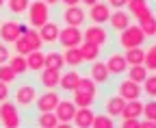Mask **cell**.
I'll return each mask as SVG.
<instances>
[{"mask_svg": "<svg viewBox=\"0 0 156 128\" xmlns=\"http://www.w3.org/2000/svg\"><path fill=\"white\" fill-rule=\"evenodd\" d=\"M50 20V7L44 0H33L26 9V22L30 28H39Z\"/></svg>", "mask_w": 156, "mask_h": 128, "instance_id": "obj_1", "label": "cell"}, {"mask_svg": "<svg viewBox=\"0 0 156 128\" xmlns=\"http://www.w3.org/2000/svg\"><path fill=\"white\" fill-rule=\"evenodd\" d=\"M145 33L141 30V26L139 24H128L124 30H119V37H117V41H119V46L124 48V50H128V48H136V46H143L145 44Z\"/></svg>", "mask_w": 156, "mask_h": 128, "instance_id": "obj_2", "label": "cell"}, {"mask_svg": "<svg viewBox=\"0 0 156 128\" xmlns=\"http://www.w3.org/2000/svg\"><path fill=\"white\" fill-rule=\"evenodd\" d=\"M37 89H35V85H30V83H20V85H15V89H13V102L20 106V108H30V106H35V100H37Z\"/></svg>", "mask_w": 156, "mask_h": 128, "instance_id": "obj_3", "label": "cell"}, {"mask_svg": "<svg viewBox=\"0 0 156 128\" xmlns=\"http://www.w3.org/2000/svg\"><path fill=\"white\" fill-rule=\"evenodd\" d=\"M0 124L7 128L22 126V111H20V106L15 102H11V100L0 102Z\"/></svg>", "mask_w": 156, "mask_h": 128, "instance_id": "obj_4", "label": "cell"}, {"mask_svg": "<svg viewBox=\"0 0 156 128\" xmlns=\"http://www.w3.org/2000/svg\"><path fill=\"white\" fill-rule=\"evenodd\" d=\"M83 41H89V44L104 48L108 44V30L104 28V24H91L83 30Z\"/></svg>", "mask_w": 156, "mask_h": 128, "instance_id": "obj_5", "label": "cell"}, {"mask_svg": "<svg viewBox=\"0 0 156 128\" xmlns=\"http://www.w3.org/2000/svg\"><path fill=\"white\" fill-rule=\"evenodd\" d=\"M83 41V30L80 26H67L61 28V33H58V44H61V48H74V46H80Z\"/></svg>", "mask_w": 156, "mask_h": 128, "instance_id": "obj_6", "label": "cell"}, {"mask_svg": "<svg viewBox=\"0 0 156 128\" xmlns=\"http://www.w3.org/2000/svg\"><path fill=\"white\" fill-rule=\"evenodd\" d=\"M61 20H63V24H67V26H83V24L87 22V11H85L80 5L65 7V11L61 13Z\"/></svg>", "mask_w": 156, "mask_h": 128, "instance_id": "obj_7", "label": "cell"}, {"mask_svg": "<svg viewBox=\"0 0 156 128\" xmlns=\"http://www.w3.org/2000/svg\"><path fill=\"white\" fill-rule=\"evenodd\" d=\"M106 67L111 72V76H122L126 74V69H128V63H126V57H124V52H111L108 57H106Z\"/></svg>", "mask_w": 156, "mask_h": 128, "instance_id": "obj_8", "label": "cell"}, {"mask_svg": "<svg viewBox=\"0 0 156 128\" xmlns=\"http://www.w3.org/2000/svg\"><path fill=\"white\" fill-rule=\"evenodd\" d=\"M117 94H119L124 100H134V98H141L143 89L139 83H134L130 78H122L119 83H117Z\"/></svg>", "mask_w": 156, "mask_h": 128, "instance_id": "obj_9", "label": "cell"}, {"mask_svg": "<svg viewBox=\"0 0 156 128\" xmlns=\"http://www.w3.org/2000/svg\"><path fill=\"white\" fill-rule=\"evenodd\" d=\"M108 17H111V7L106 2H100V0L95 5H91L87 11V20H91L93 24H106Z\"/></svg>", "mask_w": 156, "mask_h": 128, "instance_id": "obj_10", "label": "cell"}, {"mask_svg": "<svg viewBox=\"0 0 156 128\" xmlns=\"http://www.w3.org/2000/svg\"><path fill=\"white\" fill-rule=\"evenodd\" d=\"M58 100H61V96H58L54 89H46L41 96H37L35 106H37L39 113H41V111H54L56 104H58Z\"/></svg>", "mask_w": 156, "mask_h": 128, "instance_id": "obj_11", "label": "cell"}, {"mask_svg": "<svg viewBox=\"0 0 156 128\" xmlns=\"http://www.w3.org/2000/svg\"><path fill=\"white\" fill-rule=\"evenodd\" d=\"M76 108L78 106L74 104V100H58V104L54 108V113L58 117V124H72V119L76 115Z\"/></svg>", "mask_w": 156, "mask_h": 128, "instance_id": "obj_12", "label": "cell"}, {"mask_svg": "<svg viewBox=\"0 0 156 128\" xmlns=\"http://www.w3.org/2000/svg\"><path fill=\"white\" fill-rule=\"evenodd\" d=\"M20 35H22V30H20V22H15V20H5V22H0V41L13 44Z\"/></svg>", "mask_w": 156, "mask_h": 128, "instance_id": "obj_13", "label": "cell"}, {"mask_svg": "<svg viewBox=\"0 0 156 128\" xmlns=\"http://www.w3.org/2000/svg\"><path fill=\"white\" fill-rule=\"evenodd\" d=\"M89 76H91L98 85H106V83L111 80V72H108V67H106L104 61L95 59V61H91V65H89Z\"/></svg>", "mask_w": 156, "mask_h": 128, "instance_id": "obj_14", "label": "cell"}, {"mask_svg": "<svg viewBox=\"0 0 156 128\" xmlns=\"http://www.w3.org/2000/svg\"><path fill=\"white\" fill-rule=\"evenodd\" d=\"M126 11L130 13V17H134V20H143L145 15L154 13L147 0H128V2H126Z\"/></svg>", "mask_w": 156, "mask_h": 128, "instance_id": "obj_15", "label": "cell"}, {"mask_svg": "<svg viewBox=\"0 0 156 128\" xmlns=\"http://www.w3.org/2000/svg\"><path fill=\"white\" fill-rule=\"evenodd\" d=\"M130 22H132V17H130V13H128L126 9H115V11H111V17H108L106 24H111V28H113L115 33H119V30H124Z\"/></svg>", "mask_w": 156, "mask_h": 128, "instance_id": "obj_16", "label": "cell"}, {"mask_svg": "<svg viewBox=\"0 0 156 128\" xmlns=\"http://www.w3.org/2000/svg\"><path fill=\"white\" fill-rule=\"evenodd\" d=\"M37 30H39V35H41L44 44H48V46H54V44H58V33H61V26H58L56 22L48 20L44 26H39Z\"/></svg>", "mask_w": 156, "mask_h": 128, "instance_id": "obj_17", "label": "cell"}, {"mask_svg": "<svg viewBox=\"0 0 156 128\" xmlns=\"http://www.w3.org/2000/svg\"><path fill=\"white\" fill-rule=\"evenodd\" d=\"M78 80H80V74H78V67H69L67 72H63L61 78H58V87H61L65 94H69V91L76 89Z\"/></svg>", "mask_w": 156, "mask_h": 128, "instance_id": "obj_18", "label": "cell"}, {"mask_svg": "<svg viewBox=\"0 0 156 128\" xmlns=\"http://www.w3.org/2000/svg\"><path fill=\"white\" fill-rule=\"evenodd\" d=\"M58 78H61V69H52V67H44L39 72V83L44 89H56L58 87Z\"/></svg>", "mask_w": 156, "mask_h": 128, "instance_id": "obj_19", "label": "cell"}, {"mask_svg": "<svg viewBox=\"0 0 156 128\" xmlns=\"http://www.w3.org/2000/svg\"><path fill=\"white\" fill-rule=\"evenodd\" d=\"M93 115H95V113L91 111V106H78V108H76V115H74V119H72V124L78 126V128H91Z\"/></svg>", "mask_w": 156, "mask_h": 128, "instance_id": "obj_20", "label": "cell"}, {"mask_svg": "<svg viewBox=\"0 0 156 128\" xmlns=\"http://www.w3.org/2000/svg\"><path fill=\"white\" fill-rule=\"evenodd\" d=\"M126 100L119 96V94H115V96H108L104 100V113H108L111 117H119L122 115V108H124Z\"/></svg>", "mask_w": 156, "mask_h": 128, "instance_id": "obj_21", "label": "cell"}, {"mask_svg": "<svg viewBox=\"0 0 156 128\" xmlns=\"http://www.w3.org/2000/svg\"><path fill=\"white\" fill-rule=\"evenodd\" d=\"M141 115H143V102L139 98H134V100H126L119 117L122 119H126V117H136V119H139Z\"/></svg>", "mask_w": 156, "mask_h": 128, "instance_id": "obj_22", "label": "cell"}, {"mask_svg": "<svg viewBox=\"0 0 156 128\" xmlns=\"http://www.w3.org/2000/svg\"><path fill=\"white\" fill-rule=\"evenodd\" d=\"M46 52L41 50H30L26 54V65H28V72H41L46 67Z\"/></svg>", "mask_w": 156, "mask_h": 128, "instance_id": "obj_23", "label": "cell"}, {"mask_svg": "<svg viewBox=\"0 0 156 128\" xmlns=\"http://www.w3.org/2000/svg\"><path fill=\"white\" fill-rule=\"evenodd\" d=\"M78 50H80L83 61H85V63H91V61H95V59H100V52H102V48H100V46L89 44V41H80Z\"/></svg>", "mask_w": 156, "mask_h": 128, "instance_id": "obj_24", "label": "cell"}, {"mask_svg": "<svg viewBox=\"0 0 156 128\" xmlns=\"http://www.w3.org/2000/svg\"><path fill=\"white\" fill-rule=\"evenodd\" d=\"M63 59H65V65H67V67H80V65L85 63L80 50H78V46H74V48H63Z\"/></svg>", "mask_w": 156, "mask_h": 128, "instance_id": "obj_25", "label": "cell"}, {"mask_svg": "<svg viewBox=\"0 0 156 128\" xmlns=\"http://www.w3.org/2000/svg\"><path fill=\"white\" fill-rule=\"evenodd\" d=\"M126 74H128V78H130V80H134V83H139V85H141V83L147 78L150 72H147V67H145L143 63H139V65H128Z\"/></svg>", "mask_w": 156, "mask_h": 128, "instance_id": "obj_26", "label": "cell"}, {"mask_svg": "<svg viewBox=\"0 0 156 128\" xmlns=\"http://www.w3.org/2000/svg\"><path fill=\"white\" fill-rule=\"evenodd\" d=\"M46 67H52V69H63L65 67V59H63V52L58 50H50L46 52Z\"/></svg>", "mask_w": 156, "mask_h": 128, "instance_id": "obj_27", "label": "cell"}, {"mask_svg": "<svg viewBox=\"0 0 156 128\" xmlns=\"http://www.w3.org/2000/svg\"><path fill=\"white\" fill-rule=\"evenodd\" d=\"M7 63L13 67V72H15L17 76H24L26 72H28V65H26V57H24V54H11Z\"/></svg>", "mask_w": 156, "mask_h": 128, "instance_id": "obj_28", "label": "cell"}, {"mask_svg": "<svg viewBox=\"0 0 156 128\" xmlns=\"http://www.w3.org/2000/svg\"><path fill=\"white\" fill-rule=\"evenodd\" d=\"M22 35L26 37V41H28L30 50H41V48H44V39H41V35H39V30H37V28H30V26H28Z\"/></svg>", "mask_w": 156, "mask_h": 128, "instance_id": "obj_29", "label": "cell"}, {"mask_svg": "<svg viewBox=\"0 0 156 128\" xmlns=\"http://www.w3.org/2000/svg\"><path fill=\"white\" fill-rule=\"evenodd\" d=\"M78 91H83V94H89V96H98V83L91 78V76H80V80H78L76 85Z\"/></svg>", "mask_w": 156, "mask_h": 128, "instance_id": "obj_30", "label": "cell"}, {"mask_svg": "<svg viewBox=\"0 0 156 128\" xmlns=\"http://www.w3.org/2000/svg\"><path fill=\"white\" fill-rule=\"evenodd\" d=\"M37 126H41V128H56L58 126V117L54 111H41L37 117Z\"/></svg>", "mask_w": 156, "mask_h": 128, "instance_id": "obj_31", "label": "cell"}, {"mask_svg": "<svg viewBox=\"0 0 156 128\" xmlns=\"http://www.w3.org/2000/svg\"><path fill=\"white\" fill-rule=\"evenodd\" d=\"M124 57H126V63L128 65H139L143 63V57H145V50L141 46H136V48H128L124 52Z\"/></svg>", "mask_w": 156, "mask_h": 128, "instance_id": "obj_32", "label": "cell"}, {"mask_svg": "<svg viewBox=\"0 0 156 128\" xmlns=\"http://www.w3.org/2000/svg\"><path fill=\"white\" fill-rule=\"evenodd\" d=\"M139 26L145 33V37H156V15L154 13H150L143 20H139Z\"/></svg>", "mask_w": 156, "mask_h": 128, "instance_id": "obj_33", "label": "cell"}, {"mask_svg": "<svg viewBox=\"0 0 156 128\" xmlns=\"http://www.w3.org/2000/svg\"><path fill=\"white\" fill-rule=\"evenodd\" d=\"M91 126H93V128H113V126H115V119H113L108 113H95Z\"/></svg>", "mask_w": 156, "mask_h": 128, "instance_id": "obj_34", "label": "cell"}, {"mask_svg": "<svg viewBox=\"0 0 156 128\" xmlns=\"http://www.w3.org/2000/svg\"><path fill=\"white\" fill-rule=\"evenodd\" d=\"M72 100H74V104L76 106H93V102H95V98L93 96H89V94H83V91H78V89H74L72 91Z\"/></svg>", "mask_w": 156, "mask_h": 128, "instance_id": "obj_35", "label": "cell"}, {"mask_svg": "<svg viewBox=\"0 0 156 128\" xmlns=\"http://www.w3.org/2000/svg\"><path fill=\"white\" fill-rule=\"evenodd\" d=\"M28 5H30V0H7V9H9L13 15H22V13H26Z\"/></svg>", "mask_w": 156, "mask_h": 128, "instance_id": "obj_36", "label": "cell"}, {"mask_svg": "<svg viewBox=\"0 0 156 128\" xmlns=\"http://www.w3.org/2000/svg\"><path fill=\"white\" fill-rule=\"evenodd\" d=\"M0 80L7 83V85H13L17 80V74L13 72V67L9 63H0Z\"/></svg>", "mask_w": 156, "mask_h": 128, "instance_id": "obj_37", "label": "cell"}, {"mask_svg": "<svg viewBox=\"0 0 156 128\" xmlns=\"http://www.w3.org/2000/svg\"><path fill=\"white\" fill-rule=\"evenodd\" d=\"M143 65L147 67V72H156V44H152V46L145 50Z\"/></svg>", "mask_w": 156, "mask_h": 128, "instance_id": "obj_38", "label": "cell"}, {"mask_svg": "<svg viewBox=\"0 0 156 128\" xmlns=\"http://www.w3.org/2000/svg\"><path fill=\"white\" fill-rule=\"evenodd\" d=\"M141 89H143V94L147 98H156V74H147V78L141 83Z\"/></svg>", "mask_w": 156, "mask_h": 128, "instance_id": "obj_39", "label": "cell"}, {"mask_svg": "<svg viewBox=\"0 0 156 128\" xmlns=\"http://www.w3.org/2000/svg\"><path fill=\"white\" fill-rule=\"evenodd\" d=\"M141 117L156 122V98H150L147 102H143V115Z\"/></svg>", "mask_w": 156, "mask_h": 128, "instance_id": "obj_40", "label": "cell"}, {"mask_svg": "<svg viewBox=\"0 0 156 128\" xmlns=\"http://www.w3.org/2000/svg\"><path fill=\"white\" fill-rule=\"evenodd\" d=\"M13 50H15V54H24V57L30 52V46H28V41H26L24 35H20V37L13 41Z\"/></svg>", "mask_w": 156, "mask_h": 128, "instance_id": "obj_41", "label": "cell"}, {"mask_svg": "<svg viewBox=\"0 0 156 128\" xmlns=\"http://www.w3.org/2000/svg\"><path fill=\"white\" fill-rule=\"evenodd\" d=\"M11 57V50H9V44L5 41H0V63H7Z\"/></svg>", "mask_w": 156, "mask_h": 128, "instance_id": "obj_42", "label": "cell"}, {"mask_svg": "<svg viewBox=\"0 0 156 128\" xmlns=\"http://www.w3.org/2000/svg\"><path fill=\"white\" fill-rule=\"evenodd\" d=\"M9 98H11V89H9V85L0 80V102H5V100H9Z\"/></svg>", "mask_w": 156, "mask_h": 128, "instance_id": "obj_43", "label": "cell"}, {"mask_svg": "<svg viewBox=\"0 0 156 128\" xmlns=\"http://www.w3.org/2000/svg\"><path fill=\"white\" fill-rule=\"evenodd\" d=\"M119 126H124V128H139V119L136 117H126V119L119 122Z\"/></svg>", "mask_w": 156, "mask_h": 128, "instance_id": "obj_44", "label": "cell"}, {"mask_svg": "<svg viewBox=\"0 0 156 128\" xmlns=\"http://www.w3.org/2000/svg\"><path fill=\"white\" fill-rule=\"evenodd\" d=\"M126 2L128 0H106V5L111 9H126Z\"/></svg>", "mask_w": 156, "mask_h": 128, "instance_id": "obj_45", "label": "cell"}, {"mask_svg": "<svg viewBox=\"0 0 156 128\" xmlns=\"http://www.w3.org/2000/svg\"><path fill=\"white\" fill-rule=\"evenodd\" d=\"M61 5H65V7H72V5H80V0H58Z\"/></svg>", "mask_w": 156, "mask_h": 128, "instance_id": "obj_46", "label": "cell"}, {"mask_svg": "<svg viewBox=\"0 0 156 128\" xmlns=\"http://www.w3.org/2000/svg\"><path fill=\"white\" fill-rule=\"evenodd\" d=\"M80 2H83V5H87V7H91V5H95V2H98V0H80Z\"/></svg>", "mask_w": 156, "mask_h": 128, "instance_id": "obj_47", "label": "cell"}, {"mask_svg": "<svg viewBox=\"0 0 156 128\" xmlns=\"http://www.w3.org/2000/svg\"><path fill=\"white\" fill-rule=\"evenodd\" d=\"M44 2H46L48 7H54V5H58V0H44Z\"/></svg>", "mask_w": 156, "mask_h": 128, "instance_id": "obj_48", "label": "cell"}, {"mask_svg": "<svg viewBox=\"0 0 156 128\" xmlns=\"http://www.w3.org/2000/svg\"><path fill=\"white\" fill-rule=\"evenodd\" d=\"M2 7H5V0H0V9H2Z\"/></svg>", "mask_w": 156, "mask_h": 128, "instance_id": "obj_49", "label": "cell"}]
</instances>
